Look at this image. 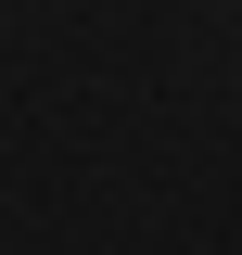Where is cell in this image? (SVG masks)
Masks as SVG:
<instances>
[]
</instances>
